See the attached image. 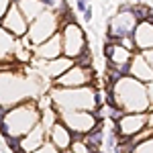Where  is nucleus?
Wrapping results in <instances>:
<instances>
[{"instance_id":"23","label":"nucleus","mask_w":153,"mask_h":153,"mask_svg":"<svg viewBox=\"0 0 153 153\" xmlns=\"http://www.w3.org/2000/svg\"><path fill=\"white\" fill-rule=\"evenodd\" d=\"M33 153H61V151H59L55 145H51V143L47 141L43 147H39V149H37V151H33Z\"/></svg>"},{"instance_id":"10","label":"nucleus","mask_w":153,"mask_h":153,"mask_svg":"<svg viewBox=\"0 0 153 153\" xmlns=\"http://www.w3.org/2000/svg\"><path fill=\"white\" fill-rule=\"evenodd\" d=\"M153 120V112H141V114H125L118 123H114V131L120 139H131L139 135L149 123Z\"/></svg>"},{"instance_id":"1","label":"nucleus","mask_w":153,"mask_h":153,"mask_svg":"<svg viewBox=\"0 0 153 153\" xmlns=\"http://www.w3.org/2000/svg\"><path fill=\"white\" fill-rule=\"evenodd\" d=\"M49 102L51 108L61 112H94L102 102L96 86H84V88H59L53 86L49 90Z\"/></svg>"},{"instance_id":"27","label":"nucleus","mask_w":153,"mask_h":153,"mask_svg":"<svg viewBox=\"0 0 153 153\" xmlns=\"http://www.w3.org/2000/svg\"><path fill=\"white\" fill-rule=\"evenodd\" d=\"M76 8H78V12H84L88 8V0H76Z\"/></svg>"},{"instance_id":"31","label":"nucleus","mask_w":153,"mask_h":153,"mask_svg":"<svg viewBox=\"0 0 153 153\" xmlns=\"http://www.w3.org/2000/svg\"><path fill=\"white\" fill-rule=\"evenodd\" d=\"M88 2H90V0H88Z\"/></svg>"},{"instance_id":"9","label":"nucleus","mask_w":153,"mask_h":153,"mask_svg":"<svg viewBox=\"0 0 153 153\" xmlns=\"http://www.w3.org/2000/svg\"><path fill=\"white\" fill-rule=\"evenodd\" d=\"M96 71L94 68H82V65H71L63 76H59L53 82V86L59 88H84V86H94Z\"/></svg>"},{"instance_id":"15","label":"nucleus","mask_w":153,"mask_h":153,"mask_svg":"<svg viewBox=\"0 0 153 153\" xmlns=\"http://www.w3.org/2000/svg\"><path fill=\"white\" fill-rule=\"evenodd\" d=\"M45 143H47V129L39 123L29 135H25L23 139L19 141V145H21V153H33L39 147H43Z\"/></svg>"},{"instance_id":"20","label":"nucleus","mask_w":153,"mask_h":153,"mask_svg":"<svg viewBox=\"0 0 153 153\" xmlns=\"http://www.w3.org/2000/svg\"><path fill=\"white\" fill-rule=\"evenodd\" d=\"M82 141L90 147V151H92V153H96L100 147H102V143H104V127H102V120L96 125L94 131H90L88 135H84Z\"/></svg>"},{"instance_id":"21","label":"nucleus","mask_w":153,"mask_h":153,"mask_svg":"<svg viewBox=\"0 0 153 153\" xmlns=\"http://www.w3.org/2000/svg\"><path fill=\"white\" fill-rule=\"evenodd\" d=\"M70 153H92V151H90V147L82 141V137H78V139L74 137V141H71V145H70Z\"/></svg>"},{"instance_id":"2","label":"nucleus","mask_w":153,"mask_h":153,"mask_svg":"<svg viewBox=\"0 0 153 153\" xmlns=\"http://www.w3.org/2000/svg\"><path fill=\"white\" fill-rule=\"evenodd\" d=\"M106 94H108V104L120 108L125 114H141L151 110L145 84L131 76H125L117 84L108 86Z\"/></svg>"},{"instance_id":"19","label":"nucleus","mask_w":153,"mask_h":153,"mask_svg":"<svg viewBox=\"0 0 153 153\" xmlns=\"http://www.w3.org/2000/svg\"><path fill=\"white\" fill-rule=\"evenodd\" d=\"M16 6H19V10L23 12V16L29 21V25L35 21L37 16H41L43 12L47 10L43 4H41V0H19V2H14Z\"/></svg>"},{"instance_id":"17","label":"nucleus","mask_w":153,"mask_h":153,"mask_svg":"<svg viewBox=\"0 0 153 153\" xmlns=\"http://www.w3.org/2000/svg\"><path fill=\"white\" fill-rule=\"evenodd\" d=\"M129 76H131V78H135V80H139V82H143V84L153 82V70H151V65L145 61V57H143L139 51H137V53L133 55V59H131Z\"/></svg>"},{"instance_id":"5","label":"nucleus","mask_w":153,"mask_h":153,"mask_svg":"<svg viewBox=\"0 0 153 153\" xmlns=\"http://www.w3.org/2000/svg\"><path fill=\"white\" fill-rule=\"evenodd\" d=\"M61 27H63V10H45L41 16H37L29 25V31H27L25 39L35 49L37 45H41L53 35H57L61 31Z\"/></svg>"},{"instance_id":"11","label":"nucleus","mask_w":153,"mask_h":153,"mask_svg":"<svg viewBox=\"0 0 153 153\" xmlns=\"http://www.w3.org/2000/svg\"><path fill=\"white\" fill-rule=\"evenodd\" d=\"M133 51L120 47L117 43H108L106 41L104 45V57L108 61V68H114V70H120L125 76H129V65H131V59H133Z\"/></svg>"},{"instance_id":"7","label":"nucleus","mask_w":153,"mask_h":153,"mask_svg":"<svg viewBox=\"0 0 153 153\" xmlns=\"http://www.w3.org/2000/svg\"><path fill=\"white\" fill-rule=\"evenodd\" d=\"M59 39H61V51L63 55L70 59H76L82 55L84 51H88V39L84 35L78 23H68L61 27L59 31Z\"/></svg>"},{"instance_id":"25","label":"nucleus","mask_w":153,"mask_h":153,"mask_svg":"<svg viewBox=\"0 0 153 153\" xmlns=\"http://www.w3.org/2000/svg\"><path fill=\"white\" fill-rule=\"evenodd\" d=\"M92 6H90V4H88V8H86V10L82 12V16H84V21H86V23H92V16H94V14H92Z\"/></svg>"},{"instance_id":"26","label":"nucleus","mask_w":153,"mask_h":153,"mask_svg":"<svg viewBox=\"0 0 153 153\" xmlns=\"http://www.w3.org/2000/svg\"><path fill=\"white\" fill-rule=\"evenodd\" d=\"M141 55L145 57V61L151 65V70H153V49H149V51H141Z\"/></svg>"},{"instance_id":"8","label":"nucleus","mask_w":153,"mask_h":153,"mask_svg":"<svg viewBox=\"0 0 153 153\" xmlns=\"http://www.w3.org/2000/svg\"><path fill=\"white\" fill-rule=\"evenodd\" d=\"M59 123L65 125V129L70 131L74 137H84L90 131L96 129V125L100 123L94 112H61L57 114Z\"/></svg>"},{"instance_id":"30","label":"nucleus","mask_w":153,"mask_h":153,"mask_svg":"<svg viewBox=\"0 0 153 153\" xmlns=\"http://www.w3.org/2000/svg\"><path fill=\"white\" fill-rule=\"evenodd\" d=\"M12 2H19V0H12Z\"/></svg>"},{"instance_id":"18","label":"nucleus","mask_w":153,"mask_h":153,"mask_svg":"<svg viewBox=\"0 0 153 153\" xmlns=\"http://www.w3.org/2000/svg\"><path fill=\"white\" fill-rule=\"evenodd\" d=\"M47 141L51 143V145H55L59 151H65V149H70L71 141H74V135L65 129V125H63V123H59V120H57V123L49 129Z\"/></svg>"},{"instance_id":"3","label":"nucleus","mask_w":153,"mask_h":153,"mask_svg":"<svg viewBox=\"0 0 153 153\" xmlns=\"http://www.w3.org/2000/svg\"><path fill=\"white\" fill-rule=\"evenodd\" d=\"M37 92H39L37 78L14 70L0 71V118L4 117L8 108L31 100Z\"/></svg>"},{"instance_id":"28","label":"nucleus","mask_w":153,"mask_h":153,"mask_svg":"<svg viewBox=\"0 0 153 153\" xmlns=\"http://www.w3.org/2000/svg\"><path fill=\"white\" fill-rule=\"evenodd\" d=\"M145 88H147V98H149V104L153 106V82L145 84Z\"/></svg>"},{"instance_id":"13","label":"nucleus","mask_w":153,"mask_h":153,"mask_svg":"<svg viewBox=\"0 0 153 153\" xmlns=\"http://www.w3.org/2000/svg\"><path fill=\"white\" fill-rule=\"evenodd\" d=\"M61 55H63V51H61L59 33L33 49V59H39V61H51V59H57V57H61ZM33 59H31V61H33Z\"/></svg>"},{"instance_id":"14","label":"nucleus","mask_w":153,"mask_h":153,"mask_svg":"<svg viewBox=\"0 0 153 153\" xmlns=\"http://www.w3.org/2000/svg\"><path fill=\"white\" fill-rule=\"evenodd\" d=\"M35 61L39 63V70L43 71V76L45 78H51L53 82L57 80L59 76H63L74 65V59L65 57V55H61L57 59H51V61H39V59H35Z\"/></svg>"},{"instance_id":"6","label":"nucleus","mask_w":153,"mask_h":153,"mask_svg":"<svg viewBox=\"0 0 153 153\" xmlns=\"http://www.w3.org/2000/svg\"><path fill=\"white\" fill-rule=\"evenodd\" d=\"M137 25H139V19L133 12V4H123L117 14L108 21V31H106L108 43H117L125 37H133Z\"/></svg>"},{"instance_id":"16","label":"nucleus","mask_w":153,"mask_h":153,"mask_svg":"<svg viewBox=\"0 0 153 153\" xmlns=\"http://www.w3.org/2000/svg\"><path fill=\"white\" fill-rule=\"evenodd\" d=\"M133 41H135V49L139 53L153 49V23L151 21H141L137 25V29L133 33Z\"/></svg>"},{"instance_id":"24","label":"nucleus","mask_w":153,"mask_h":153,"mask_svg":"<svg viewBox=\"0 0 153 153\" xmlns=\"http://www.w3.org/2000/svg\"><path fill=\"white\" fill-rule=\"evenodd\" d=\"M10 6H12V0H0V21L4 19V14L8 12Z\"/></svg>"},{"instance_id":"12","label":"nucleus","mask_w":153,"mask_h":153,"mask_svg":"<svg viewBox=\"0 0 153 153\" xmlns=\"http://www.w3.org/2000/svg\"><path fill=\"white\" fill-rule=\"evenodd\" d=\"M0 27H2L4 31H8L12 37L23 39V37H27V31H29V21L23 16V12L19 10V6L12 2V6L8 8V12H6L4 19L0 21Z\"/></svg>"},{"instance_id":"4","label":"nucleus","mask_w":153,"mask_h":153,"mask_svg":"<svg viewBox=\"0 0 153 153\" xmlns=\"http://www.w3.org/2000/svg\"><path fill=\"white\" fill-rule=\"evenodd\" d=\"M39 123H41V110H39L37 102L27 100V102L12 106L4 112V117L0 118V129H2L4 137H14L21 141Z\"/></svg>"},{"instance_id":"29","label":"nucleus","mask_w":153,"mask_h":153,"mask_svg":"<svg viewBox=\"0 0 153 153\" xmlns=\"http://www.w3.org/2000/svg\"><path fill=\"white\" fill-rule=\"evenodd\" d=\"M133 2H135V4H137V2H141V0H133Z\"/></svg>"},{"instance_id":"22","label":"nucleus","mask_w":153,"mask_h":153,"mask_svg":"<svg viewBox=\"0 0 153 153\" xmlns=\"http://www.w3.org/2000/svg\"><path fill=\"white\" fill-rule=\"evenodd\" d=\"M131 153H153V137L147 139V141H143V143H139V145H135Z\"/></svg>"}]
</instances>
